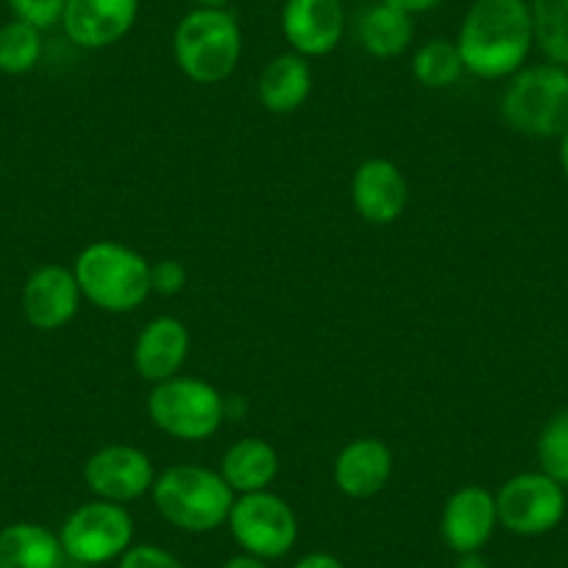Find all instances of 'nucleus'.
<instances>
[{
    "instance_id": "f257e3e1",
    "label": "nucleus",
    "mask_w": 568,
    "mask_h": 568,
    "mask_svg": "<svg viewBox=\"0 0 568 568\" xmlns=\"http://www.w3.org/2000/svg\"><path fill=\"white\" fill-rule=\"evenodd\" d=\"M535 48L527 0H474L457 31L466 73L485 81L513 79Z\"/></svg>"
},
{
    "instance_id": "f03ea898",
    "label": "nucleus",
    "mask_w": 568,
    "mask_h": 568,
    "mask_svg": "<svg viewBox=\"0 0 568 568\" xmlns=\"http://www.w3.org/2000/svg\"><path fill=\"white\" fill-rule=\"evenodd\" d=\"M75 282L81 296L103 313H134L149 302L151 262L140 251L114 240H95L75 256Z\"/></svg>"
},
{
    "instance_id": "7ed1b4c3",
    "label": "nucleus",
    "mask_w": 568,
    "mask_h": 568,
    "mask_svg": "<svg viewBox=\"0 0 568 568\" xmlns=\"http://www.w3.org/2000/svg\"><path fill=\"white\" fill-rule=\"evenodd\" d=\"M151 496L168 524L193 535H206L223 527L237 499L221 471L204 466L165 468L156 474Z\"/></svg>"
},
{
    "instance_id": "20e7f679",
    "label": "nucleus",
    "mask_w": 568,
    "mask_h": 568,
    "mask_svg": "<svg viewBox=\"0 0 568 568\" xmlns=\"http://www.w3.org/2000/svg\"><path fill=\"white\" fill-rule=\"evenodd\" d=\"M179 70L195 84H221L243 57V31L226 9H199L184 14L173 31Z\"/></svg>"
},
{
    "instance_id": "39448f33",
    "label": "nucleus",
    "mask_w": 568,
    "mask_h": 568,
    "mask_svg": "<svg viewBox=\"0 0 568 568\" xmlns=\"http://www.w3.org/2000/svg\"><path fill=\"white\" fill-rule=\"evenodd\" d=\"M501 118L524 136L560 140L568 131V68L544 62L518 70L501 95Z\"/></svg>"
},
{
    "instance_id": "423d86ee",
    "label": "nucleus",
    "mask_w": 568,
    "mask_h": 568,
    "mask_svg": "<svg viewBox=\"0 0 568 568\" xmlns=\"http://www.w3.org/2000/svg\"><path fill=\"white\" fill-rule=\"evenodd\" d=\"M149 415L160 433L184 444L210 440L226 420V396L195 376H173L154 385Z\"/></svg>"
},
{
    "instance_id": "0eeeda50",
    "label": "nucleus",
    "mask_w": 568,
    "mask_h": 568,
    "mask_svg": "<svg viewBox=\"0 0 568 568\" xmlns=\"http://www.w3.org/2000/svg\"><path fill=\"white\" fill-rule=\"evenodd\" d=\"M59 544L64 557L79 566L114 562L134 544V518L125 505L106 499L84 501L64 518Z\"/></svg>"
},
{
    "instance_id": "6e6552de",
    "label": "nucleus",
    "mask_w": 568,
    "mask_h": 568,
    "mask_svg": "<svg viewBox=\"0 0 568 568\" xmlns=\"http://www.w3.org/2000/svg\"><path fill=\"white\" fill-rule=\"evenodd\" d=\"M229 532L234 544L260 560H278L293 551L298 540V518L293 507L271 490H256L234 499L229 513Z\"/></svg>"
},
{
    "instance_id": "1a4fd4ad",
    "label": "nucleus",
    "mask_w": 568,
    "mask_h": 568,
    "mask_svg": "<svg viewBox=\"0 0 568 568\" xmlns=\"http://www.w3.org/2000/svg\"><path fill=\"white\" fill-rule=\"evenodd\" d=\"M494 496L499 527L518 538L549 535L566 518V488L540 468L516 474Z\"/></svg>"
},
{
    "instance_id": "9d476101",
    "label": "nucleus",
    "mask_w": 568,
    "mask_h": 568,
    "mask_svg": "<svg viewBox=\"0 0 568 568\" xmlns=\"http://www.w3.org/2000/svg\"><path fill=\"white\" fill-rule=\"evenodd\" d=\"M154 460L129 444H112L92 452L84 463V485L95 499L129 505L154 488Z\"/></svg>"
},
{
    "instance_id": "9b49d317",
    "label": "nucleus",
    "mask_w": 568,
    "mask_h": 568,
    "mask_svg": "<svg viewBox=\"0 0 568 568\" xmlns=\"http://www.w3.org/2000/svg\"><path fill=\"white\" fill-rule=\"evenodd\" d=\"M282 34L298 57H329L346 34L343 0H284Z\"/></svg>"
},
{
    "instance_id": "f8f14e48",
    "label": "nucleus",
    "mask_w": 568,
    "mask_h": 568,
    "mask_svg": "<svg viewBox=\"0 0 568 568\" xmlns=\"http://www.w3.org/2000/svg\"><path fill=\"white\" fill-rule=\"evenodd\" d=\"M140 0H68L62 29L75 48L103 51L134 29Z\"/></svg>"
},
{
    "instance_id": "ddd939ff",
    "label": "nucleus",
    "mask_w": 568,
    "mask_h": 568,
    "mask_svg": "<svg viewBox=\"0 0 568 568\" xmlns=\"http://www.w3.org/2000/svg\"><path fill=\"white\" fill-rule=\"evenodd\" d=\"M499 527L496 496L483 485H463L446 499L440 513V538L457 555H474L488 546Z\"/></svg>"
},
{
    "instance_id": "4468645a",
    "label": "nucleus",
    "mask_w": 568,
    "mask_h": 568,
    "mask_svg": "<svg viewBox=\"0 0 568 568\" xmlns=\"http://www.w3.org/2000/svg\"><path fill=\"white\" fill-rule=\"evenodd\" d=\"M81 287L75 273L62 265H42L23 284V315L34 329H64L79 315Z\"/></svg>"
},
{
    "instance_id": "2eb2a0df",
    "label": "nucleus",
    "mask_w": 568,
    "mask_h": 568,
    "mask_svg": "<svg viewBox=\"0 0 568 568\" xmlns=\"http://www.w3.org/2000/svg\"><path fill=\"white\" fill-rule=\"evenodd\" d=\"M407 179L390 160H365L352 176V201L359 217L374 226L396 223L407 210Z\"/></svg>"
},
{
    "instance_id": "dca6fc26",
    "label": "nucleus",
    "mask_w": 568,
    "mask_h": 568,
    "mask_svg": "<svg viewBox=\"0 0 568 568\" xmlns=\"http://www.w3.org/2000/svg\"><path fill=\"white\" fill-rule=\"evenodd\" d=\"M190 354V329L184 321L173 315H160L142 326L134 343V371L142 382L160 385V382L179 376Z\"/></svg>"
},
{
    "instance_id": "f3484780",
    "label": "nucleus",
    "mask_w": 568,
    "mask_h": 568,
    "mask_svg": "<svg viewBox=\"0 0 568 568\" xmlns=\"http://www.w3.org/2000/svg\"><path fill=\"white\" fill-rule=\"evenodd\" d=\"M396 468L393 449L379 438H357L343 446L332 477L337 490L348 499H371L387 488Z\"/></svg>"
},
{
    "instance_id": "a211bd4d",
    "label": "nucleus",
    "mask_w": 568,
    "mask_h": 568,
    "mask_svg": "<svg viewBox=\"0 0 568 568\" xmlns=\"http://www.w3.org/2000/svg\"><path fill=\"white\" fill-rule=\"evenodd\" d=\"M313 92V68L310 59L296 51L278 53L262 68L256 79V98L273 114H293L307 103Z\"/></svg>"
},
{
    "instance_id": "6ab92c4d",
    "label": "nucleus",
    "mask_w": 568,
    "mask_h": 568,
    "mask_svg": "<svg viewBox=\"0 0 568 568\" xmlns=\"http://www.w3.org/2000/svg\"><path fill=\"white\" fill-rule=\"evenodd\" d=\"M278 468L282 460L276 446L267 444L265 438H243L223 452L221 477L234 494L243 496L271 488L278 477Z\"/></svg>"
},
{
    "instance_id": "aec40b11",
    "label": "nucleus",
    "mask_w": 568,
    "mask_h": 568,
    "mask_svg": "<svg viewBox=\"0 0 568 568\" xmlns=\"http://www.w3.org/2000/svg\"><path fill=\"white\" fill-rule=\"evenodd\" d=\"M415 14L390 3H371L357 18V40L363 51L374 59H396L413 45Z\"/></svg>"
},
{
    "instance_id": "412c9836",
    "label": "nucleus",
    "mask_w": 568,
    "mask_h": 568,
    "mask_svg": "<svg viewBox=\"0 0 568 568\" xmlns=\"http://www.w3.org/2000/svg\"><path fill=\"white\" fill-rule=\"evenodd\" d=\"M59 535L34 521H14L0 529V568H62Z\"/></svg>"
},
{
    "instance_id": "4be33fe9",
    "label": "nucleus",
    "mask_w": 568,
    "mask_h": 568,
    "mask_svg": "<svg viewBox=\"0 0 568 568\" xmlns=\"http://www.w3.org/2000/svg\"><path fill=\"white\" fill-rule=\"evenodd\" d=\"M413 79L418 81L426 90H446V87H455L460 81V75L466 73L463 68V57L457 51V42L449 40H429L413 53Z\"/></svg>"
},
{
    "instance_id": "5701e85b",
    "label": "nucleus",
    "mask_w": 568,
    "mask_h": 568,
    "mask_svg": "<svg viewBox=\"0 0 568 568\" xmlns=\"http://www.w3.org/2000/svg\"><path fill=\"white\" fill-rule=\"evenodd\" d=\"M535 26V45L546 62L568 68V0H532L529 3Z\"/></svg>"
},
{
    "instance_id": "b1692460",
    "label": "nucleus",
    "mask_w": 568,
    "mask_h": 568,
    "mask_svg": "<svg viewBox=\"0 0 568 568\" xmlns=\"http://www.w3.org/2000/svg\"><path fill=\"white\" fill-rule=\"evenodd\" d=\"M42 59V31L37 26L12 18L0 26V73L26 75Z\"/></svg>"
},
{
    "instance_id": "393cba45",
    "label": "nucleus",
    "mask_w": 568,
    "mask_h": 568,
    "mask_svg": "<svg viewBox=\"0 0 568 568\" xmlns=\"http://www.w3.org/2000/svg\"><path fill=\"white\" fill-rule=\"evenodd\" d=\"M540 471L549 474L562 488L568 485V407L551 415L535 444Z\"/></svg>"
},
{
    "instance_id": "a878e982",
    "label": "nucleus",
    "mask_w": 568,
    "mask_h": 568,
    "mask_svg": "<svg viewBox=\"0 0 568 568\" xmlns=\"http://www.w3.org/2000/svg\"><path fill=\"white\" fill-rule=\"evenodd\" d=\"M7 7L12 9V14L23 23L37 26L40 31L53 29V26L62 23L64 7L68 0H7Z\"/></svg>"
},
{
    "instance_id": "bb28decb",
    "label": "nucleus",
    "mask_w": 568,
    "mask_h": 568,
    "mask_svg": "<svg viewBox=\"0 0 568 568\" xmlns=\"http://www.w3.org/2000/svg\"><path fill=\"white\" fill-rule=\"evenodd\" d=\"M118 568H184V562L162 546L131 544L129 551L118 560Z\"/></svg>"
},
{
    "instance_id": "cd10ccee",
    "label": "nucleus",
    "mask_w": 568,
    "mask_h": 568,
    "mask_svg": "<svg viewBox=\"0 0 568 568\" xmlns=\"http://www.w3.org/2000/svg\"><path fill=\"white\" fill-rule=\"evenodd\" d=\"M187 287V267L179 260H160L151 265V291L160 296H179Z\"/></svg>"
},
{
    "instance_id": "c85d7f7f",
    "label": "nucleus",
    "mask_w": 568,
    "mask_h": 568,
    "mask_svg": "<svg viewBox=\"0 0 568 568\" xmlns=\"http://www.w3.org/2000/svg\"><path fill=\"white\" fill-rule=\"evenodd\" d=\"M293 568H346V562L341 557L329 555V551H310V555L298 557Z\"/></svg>"
},
{
    "instance_id": "c756f323",
    "label": "nucleus",
    "mask_w": 568,
    "mask_h": 568,
    "mask_svg": "<svg viewBox=\"0 0 568 568\" xmlns=\"http://www.w3.org/2000/svg\"><path fill=\"white\" fill-rule=\"evenodd\" d=\"M382 3H390V7L404 9L409 14H424L438 7V3H444V0H382Z\"/></svg>"
},
{
    "instance_id": "7c9ffc66",
    "label": "nucleus",
    "mask_w": 568,
    "mask_h": 568,
    "mask_svg": "<svg viewBox=\"0 0 568 568\" xmlns=\"http://www.w3.org/2000/svg\"><path fill=\"white\" fill-rule=\"evenodd\" d=\"M221 568H267V562H265V560H260V557L245 555V551H240V555L229 557V560L223 562Z\"/></svg>"
},
{
    "instance_id": "2f4dec72",
    "label": "nucleus",
    "mask_w": 568,
    "mask_h": 568,
    "mask_svg": "<svg viewBox=\"0 0 568 568\" xmlns=\"http://www.w3.org/2000/svg\"><path fill=\"white\" fill-rule=\"evenodd\" d=\"M455 568H490V562L485 560L479 551H474V555H460V560H457Z\"/></svg>"
},
{
    "instance_id": "473e14b6",
    "label": "nucleus",
    "mask_w": 568,
    "mask_h": 568,
    "mask_svg": "<svg viewBox=\"0 0 568 568\" xmlns=\"http://www.w3.org/2000/svg\"><path fill=\"white\" fill-rule=\"evenodd\" d=\"M560 168H562V176L568 182V131L560 136Z\"/></svg>"
},
{
    "instance_id": "72a5a7b5",
    "label": "nucleus",
    "mask_w": 568,
    "mask_h": 568,
    "mask_svg": "<svg viewBox=\"0 0 568 568\" xmlns=\"http://www.w3.org/2000/svg\"><path fill=\"white\" fill-rule=\"evenodd\" d=\"M199 9H226L232 0H193Z\"/></svg>"
}]
</instances>
